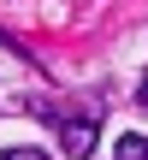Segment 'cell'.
<instances>
[{
  "label": "cell",
  "instance_id": "obj_4",
  "mask_svg": "<svg viewBox=\"0 0 148 160\" xmlns=\"http://www.w3.org/2000/svg\"><path fill=\"white\" fill-rule=\"evenodd\" d=\"M142 107H148V83H142Z\"/></svg>",
  "mask_w": 148,
  "mask_h": 160
},
{
  "label": "cell",
  "instance_id": "obj_2",
  "mask_svg": "<svg viewBox=\"0 0 148 160\" xmlns=\"http://www.w3.org/2000/svg\"><path fill=\"white\" fill-rule=\"evenodd\" d=\"M113 160H148V137H136V131H125V137L113 142Z\"/></svg>",
  "mask_w": 148,
  "mask_h": 160
},
{
  "label": "cell",
  "instance_id": "obj_3",
  "mask_svg": "<svg viewBox=\"0 0 148 160\" xmlns=\"http://www.w3.org/2000/svg\"><path fill=\"white\" fill-rule=\"evenodd\" d=\"M0 160H47V154H42V148H6Z\"/></svg>",
  "mask_w": 148,
  "mask_h": 160
},
{
  "label": "cell",
  "instance_id": "obj_1",
  "mask_svg": "<svg viewBox=\"0 0 148 160\" xmlns=\"http://www.w3.org/2000/svg\"><path fill=\"white\" fill-rule=\"evenodd\" d=\"M36 119H47V125L59 131V148H65L71 160H89V154H95V142H101L95 113H71V107H36Z\"/></svg>",
  "mask_w": 148,
  "mask_h": 160
}]
</instances>
